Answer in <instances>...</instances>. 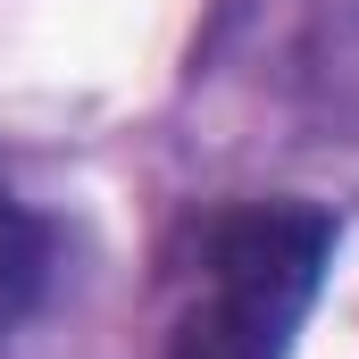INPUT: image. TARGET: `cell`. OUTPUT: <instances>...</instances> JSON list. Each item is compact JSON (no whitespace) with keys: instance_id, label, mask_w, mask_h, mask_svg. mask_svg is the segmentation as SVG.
<instances>
[{"instance_id":"6da1fadb","label":"cell","mask_w":359,"mask_h":359,"mask_svg":"<svg viewBox=\"0 0 359 359\" xmlns=\"http://www.w3.org/2000/svg\"><path fill=\"white\" fill-rule=\"evenodd\" d=\"M334 217L309 201H243L201 226V259L168 326V359H292L326 284Z\"/></svg>"},{"instance_id":"7a4b0ae2","label":"cell","mask_w":359,"mask_h":359,"mask_svg":"<svg viewBox=\"0 0 359 359\" xmlns=\"http://www.w3.org/2000/svg\"><path fill=\"white\" fill-rule=\"evenodd\" d=\"M42 276H50V226L0 184V343L25 326V309L42 301Z\"/></svg>"}]
</instances>
